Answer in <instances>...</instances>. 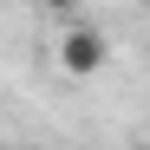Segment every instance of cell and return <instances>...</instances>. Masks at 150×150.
<instances>
[{
	"mask_svg": "<svg viewBox=\"0 0 150 150\" xmlns=\"http://www.w3.org/2000/svg\"><path fill=\"white\" fill-rule=\"evenodd\" d=\"M46 13H79V0H39Z\"/></svg>",
	"mask_w": 150,
	"mask_h": 150,
	"instance_id": "cell-2",
	"label": "cell"
},
{
	"mask_svg": "<svg viewBox=\"0 0 150 150\" xmlns=\"http://www.w3.org/2000/svg\"><path fill=\"white\" fill-rule=\"evenodd\" d=\"M137 7H150V0H137Z\"/></svg>",
	"mask_w": 150,
	"mask_h": 150,
	"instance_id": "cell-3",
	"label": "cell"
},
{
	"mask_svg": "<svg viewBox=\"0 0 150 150\" xmlns=\"http://www.w3.org/2000/svg\"><path fill=\"white\" fill-rule=\"evenodd\" d=\"M105 59H111V52H105V39H98L91 26H72V33L59 39V65L72 72V79H98Z\"/></svg>",
	"mask_w": 150,
	"mask_h": 150,
	"instance_id": "cell-1",
	"label": "cell"
}]
</instances>
